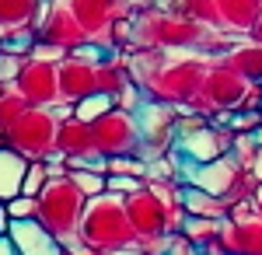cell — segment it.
I'll use <instances>...</instances> for the list:
<instances>
[{
    "instance_id": "obj_25",
    "label": "cell",
    "mask_w": 262,
    "mask_h": 255,
    "mask_svg": "<svg viewBox=\"0 0 262 255\" xmlns=\"http://www.w3.org/2000/svg\"><path fill=\"white\" fill-rule=\"evenodd\" d=\"M35 206H39V199L35 196H14L7 199V214H11V220H28V217H35Z\"/></svg>"
},
{
    "instance_id": "obj_1",
    "label": "cell",
    "mask_w": 262,
    "mask_h": 255,
    "mask_svg": "<svg viewBox=\"0 0 262 255\" xmlns=\"http://www.w3.org/2000/svg\"><path fill=\"white\" fill-rule=\"evenodd\" d=\"M213 59L217 56H206V53H161L158 67L140 88L150 98L168 101L175 109H189L200 95V84Z\"/></svg>"
},
{
    "instance_id": "obj_24",
    "label": "cell",
    "mask_w": 262,
    "mask_h": 255,
    "mask_svg": "<svg viewBox=\"0 0 262 255\" xmlns=\"http://www.w3.org/2000/svg\"><path fill=\"white\" fill-rule=\"evenodd\" d=\"M143 185V178H137V175H105V189L108 193H119V196H133V193H140Z\"/></svg>"
},
{
    "instance_id": "obj_8",
    "label": "cell",
    "mask_w": 262,
    "mask_h": 255,
    "mask_svg": "<svg viewBox=\"0 0 262 255\" xmlns=\"http://www.w3.org/2000/svg\"><path fill=\"white\" fill-rule=\"evenodd\" d=\"M221 248L227 255H262V214L255 210V199L231 206L221 224Z\"/></svg>"
},
{
    "instance_id": "obj_27",
    "label": "cell",
    "mask_w": 262,
    "mask_h": 255,
    "mask_svg": "<svg viewBox=\"0 0 262 255\" xmlns=\"http://www.w3.org/2000/svg\"><path fill=\"white\" fill-rule=\"evenodd\" d=\"M129 4V11L133 14H140V11H154V7H161V0H126Z\"/></svg>"
},
{
    "instance_id": "obj_16",
    "label": "cell",
    "mask_w": 262,
    "mask_h": 255,
    "mask_svg": "<svg viewBox=\"0 0 262 255\" xmlns=\"http://www.w3.org/2000/svg\"><path fill=\"white\" fill-rule=\"evenodd\" d=\"M182 206H185V214L213 217V220H227V214H231V203L227 199L213 196V193H206L200 185H182Z\"/></svg>"
},
{
    "instance_id": "obj_22",
    "label": "cell",
    "mask_w": 262,
    "mask_h": 255,
    "mask_svg": "<svg viewBox=\"0 0 262 255\" xmlns=\"http://www.w3.org/2000/svg\"><path fill=\"white\" fill-rule=\"evenodd\" d=\"M70 178H74V185H77V189H81L88 199L105 193V175H101V172H95V168H88V164L70 168Z\"/></svg>"
},
{
    "instance_id": "obj_12",
    "label": "cell",
    "mask_w": 262,
    "mask_h": 255,
    "mask_svg": "<svg viewBox=\"0 0 262 255\" xmlns=\"http://www.w3.org/2000/svg\"><path fill=\"white\" fill-rule=\"evenodd\" d=\"M56 151L67 157L70 168H77V164H95V161H98V151H95V137H91V122H84V119H77V116L60 119Z\"/></svg>"
},
{
    "instance_id": "obj_33",
    "label": "cell",
    "mask_w": 262,
    "mask_h": 255,
    "mask_svg": "<svg viewBox=\"0 0 262 255\" xmlns=\"http://www.w3.org/2000/svg\"><path fill=\"white\" fill-rule=\"evenodd\" d=\"M252 199H255V210L262 214V182H259V189H255V196H252Z\"/></svg>"
},
{
    "instance_id": "obj_11",
    "label": "cell",
    "mask_w": 262,
    "mask_h": 255,
    "mask_svg": "<svg viewBox=\"0 0 262 255\" xmlns=\"http://www.w3.org/2000/svg\"><path fill=\"white\" fill-rule=\"evenodd\" d=\"M70 7H74L77 21H81L88 42H105L116 21L133 18V11H129L126 0H70Z\"/></svg>"
},
{
    "instance_id": "obj_20",
    "label": "cell",
    "mask_w": 262,
    "mask_h": 255,
    "mask_svg": "<svg viewBox=\"0 0 262 255\" xmlns=\"http://www.w3.org/2000/svg\"><path fill=\"white\" fill-rule=\"evenodd\" d=\"M28 109H32V105H28V98L21 95L18 88H14V84H4V88H0V133H4L11 122H18Z\"/></svg>"
},
{
    "instance_id": "obj_34",
    "label": "cell",
    "mask_w": 262,
    "mask_h": 255,
    "mask_svg": "<svg viewBox=\"0 0 262 255\" xmlns=\"http://www.w3.org/2000/svg\"><path fill=\"white\" fill-rule=\"evenodd\" d=\"M252 137H255V143H259V147H262V126H259V130H255V133H252Z\"/></svg>"
},
{
    "instance_id": "obj_13",
    "label": "cell",
    "mask_w": 262,
    "mask_h": 255,
    "mask_svg": "<svg viewBox=\"0 0 262 255\" xmlns=\"http://www.w3.org/2000/svg\"><path fill=\"white\" fill-rule=\"evenodd\" d=\"M35 35L46 39V42H56V46H63V49H74V46L88 42L81 21H77V14H74V7H63V4H49V11H46V18H42Z\"/></svg>"
},
{
    "instance_id": "obj_4",
    "label": "cell",
    "mask_w": 262,
    "mask_h": 255,
    "mask_svg": "<svg viewBox=\"0 0 262 255\" xmlns=\"http://www.w3.org/2000/svg\"><path fill=\"white\" fill-rule=\"evenodd\" d=\"M60 112H49V109H28L18 122H11L4 130L7 147H14L18 154H25L28 161H46V157L56 151V130H60Z\"/></svg>"
},
{
    "instance_id": "obj_32",
    "label": "cell",
    "mask_w": 262,
    "mask_h": 255,
    "mask_svg": "<svg viewBox=\"0 0 262 255\" xmlns=\"http://www.w3.org/2000/svg\"><path fill=\"white\" fill-rule=\"evenodd\" d=\"M252 39L262 42V14H259V21H255V28H252Z\"/></svg>"
},
{
    "instance_id": "obj_30",
    "label": "cell",
    "mask_w": 262,
    "mask_h": 255,
    "mask_svg": "<svg viewBox=\"0 0 262 255\" xmlns=\"http://www.w3.org/2000/svg\"><path fill=\"white\" fill-rule=\"evenodd\" d=\"M7 227H11V214H7V203L0 199V235H7Z\"/></svg>"
},
{
    "instance_id": "obj_5",
    "label": "cell",
    "mask_w": 262,
    "mask_h": 255,
    "mask_svg": "<svg viewBox=\"0 0 262 255\" xmlns=\"http://www.w3.org/2000/svg\"><path fill=\"white\" fill-rule=\"evenodd\" d=\"M248 88H252V84L217 56L210 63V70H206V77H203V84H200V95H196V101H192L189 109L203 112L206 119H213L217 112H234V109H242Z\"/></svg>"
},
{
    "instance_id": "obj_9",
    "label": "cell",
    "mask_w": 262,
    "mask_h": 255,
    "mask_svg": "<svg viewBox=\"0 0 262 255\" xmlns=\"http://www.w3.org/2000/svg\"><path fill=\"white\" fill-rule=\"evenodd\" d=\"M231 143H234V130H231V126H213V122H206L200 130H192V133H179L171 154L182 157V161H192V164H203V161L231 154Z\"/></svg>"
},
{
    "instance_id": "obj_19",
    "label": "cell",
    "mask_w": 262,
    "mask_h": 255,
    "mask_svg": "<svg viewBox=\"0 0 262 255\" xmlns=\"http://www.w3.org/2000/svg\"><path fill=\"white\" fill-rule=\"evenodd\" d=\"M221 224H224V220H213V217H192V214H185L179 235L185 238V241H192L196 248H203V245H210V241H217V238H221Z\"/></svg>"
},
{
    "instance_id": "obj_26",
    "label": "cell",
    "mask_w": 262,
    "mask_h": 255,
    "mask_svg": "<svg viewBox=\"0 0 262 255\" xmlns=\"http://www.w3.org/2000/svg\"><path fill=\"white\" fill-rule=\"evenodd\" d=\"M158 255H200V248H196L192 241H185L182 235H171V238H168V245H164Z\"/></svg>"
},
{
    "instance_id": "obj_7",
    "label": "cell",
    "mask_w": 262,
    "mask_h": 255,
    "mask_svg": "<svg viewBox=\"0 0 262 255\" xmlns=\"http://www.w3.org/2000/svg\"><path fill=\"white\" fill-rule=\"evenodd\" d=\"M91 137H95L98 157H129V154L140 157V126H137V116L119 109V105L91 122Z\"/></svg>"
},
{
    "instance_id": "obj_2",
    "label": "cell",
    "mask_w": 262,
    "mask_h": 255,
    "mask_svg": "<svg viewBox=\"0 0 262 255\" xmlns=\"http://www.w3.org/2000/svg\"><path fill=\"white\" fill-rule=\"evenodd\" d=\"M81 241L91 245L98 255H112V252H122V248L137 245L129 210H126V196L105 189L101 196L88 199L84 217H81Z\"/></svg>"
},
{
    "instance_id": "obj_35",
    "label": "cell",
    "mask_w": 262,
    "mask_h": 255,
    "mask_svg": "<svg viewBox=\"0 0 262 255\" xmlns=\"http://www.w3.org/2000/svg\"><path fill=\"white\" fill-rule=\"evenodd\" d=\"M0 88H4V84H0Z\"/></svg>"
},
{
    "instance_id": "obj_31",
    "label": "cell",
    "mask_w": 262,
    "mask_h": 255,
    "mask_svg": "<svg viewBox=\"0 0 262 255\" xmlns=\"http://www.w3.org/2000/svg\"><path fill=\"white\" fill-rule=\"evenodd\" d=\"M112 255H150L147 248H140V245H129V248H122V252H112Z\"/></svg>"
},
{
    "instance_id": "obj_6",
    "label": "cell",
    "mask_w": 262,
    "mask_h": 255,
    "mask_svg": "<svg viewBox=\"0 0 262 255\" xmlns=\"http://www.w3.org/2000/svg\"><path fill=\"white\" fill-rule=\"evenodd\" d=\"M137 126H140V157L143 161H154L175 151V137H179V109L168 105V101L147 98L137 105Z\"/></svg>"
},
{
    "instance_id": "obj_17",
    "label": "cell",
    "mask_w": 262,
    "mask_h": 255,
    "mask_svg": "<svg viewBox=\"0 0 262 255\" xmlns=\"http://www.w3.org/2000/svg\"><path fill=\"white\" fill-rule=\"evenodd\" d=\"M25 172H28V157L18 154L14 147H0V199L21 196V182H25Z\"/></svg>"
},
{
    "instance_id": "obj_15",
    "label": "cell",
    "mask_w": 262,
    "mask_h": 255,
    "mask_svg": "<svg viewBox=\"0 0 262 255\" xmlns=\"http://www.w3.org/2000/svg\"><path fill=\"white\" fill-rule=\"evenodd\" d=\"M217 4V28L231 35H252L255 21L262 14L259 0H213Z\"/></svg>"
},
{
    "instance_id": "obj_14",
    "label": "cell",
    "mask_w": 262,
    "mask_h": 255,
    "mask_svg": "<svg viewBox=\"0 0 262 255\" xmlns=\"http://www.w3.org/2000/svg\"><path fill=\"white\" fill-rule=\"evenodd\" d=\"M60 91L63 101H81L88 95H95L98 91V63L67 56L60 63Z\"/></svg>"
},
{
    "instance_id": "obj_29",
    "label": "cell",
    "mask_w": 262,
    "mask_h": 255,
    "mask_svg": "<svg viewBox=\"0 0 262 255\" xmlns=\"http://www.w3.org/2000/svg\"><path fill=\"white\" fill-rule=\"evenodd\" d=\"M0 255H18V248H14L11 235H0Z\"/></svg>"
},
{
    "instance_id": "obj_21",
    "label": "cell",
    "mask_w": 262,
    "mask_h": 255,
    "mask_svg": "<svg viewBox=\"0 0 262 255\" xmlns=\"http://www.w3.org/2000/svg\"><path fill=\"white\" fill-rule=\"evenodd\" d=\"M112 109H116V95H108V91H95L88 98L74 101V116L84 119V122H95V119H101L105 112H112Z\"/></svg>"
},
{
    "instance_id": "obj_3",
    "label": "cell",
    "mask_w": 262,
    "mask_h": 255,
    "mask_svg": "<svg viewBox=\"0 0 262 255\" xmlns=\"http://www.w3.org/2000/svg\"><path fill=\"white\" fill-rule=\"evenodd\" d=\"M35 199H39L35 220L46 231H53L63 245L74 241V238H81V217H84V206H88V196L74 185L70 172L60 178H49Z\"/></svg>"
},
{
    "instance_id": "obj_23",
    "label": "cell",
    "mask_w": 262,
    "mask_h": 255,
    "mask_svg": "<svg viewBox=\"0 0 262 255\" xmlns=\"http://www.w3.org/2000/svg\"><path fill=\"white\" fill-rule=\"evenodd\" d=\"M46 182H49L46 161H28V172H25V182H21V193H25V196H39Z\"/></svg>"
},
{
    "instance_id": "obj_10",
    "label": "cell",
    "mask_w": 262,
    "mask_h": 255,
    "mask_svg": "<svg viewBox=\"0 0 262 255\" xmlns=\"http://www.w3.org/2000/svg\"><path fill=\"white\" fill-rule=\"evenodd\" d=\"M14 88H18L21 95L28 98V105H35V109H46V105L63 101L60 70H56L49 59L28 56V59H25V67H21V74H18V80H14Z\"/></svg>"
},
{
    "instance_id": "obj_28",
    "label": "cell",
    "mask_w": 262,
    "mask_h": 255,
    "mask_svg": "<svg viewBox=\"0 0 262 255\" xmlns=\"http://www.w3.org/2000/svg\"><path fill=\"white\" fill-rule=\"evenodd\" d=\"M248 172L255 175V182H262V147H259V151H255V157L248 161Z\"/></svg>"
},
{
    "instance_id": "obj_18",
    "label": "cell",
    "mask_w": 262,
    "mask_h": 255,
    "mask_svg": "<svg viewBox=\"0 0 262 255\" xmlns=\"http://www.w3.org/2000/svg\"><path fill=\"white\" fill-rule=\"evenodd\" d=\"M39 4L42 0H0V39L11 35V32L35 28Z\"/></svg>"
},
{
    "instance_id": "obj_36",
    "label": "cell",
    "mask_w": 262,
    "mask_h": 255,
    "mask_svg": "<svg viewBox=\"0 0 262 255\" xmlns=\"http://www.w3.org/2000/svg\"><path fill=\"white\" fill-rule=\"evenodd\" d=\"M259 4H262V0H259Z\"/></svg>"
}]
</instances>
